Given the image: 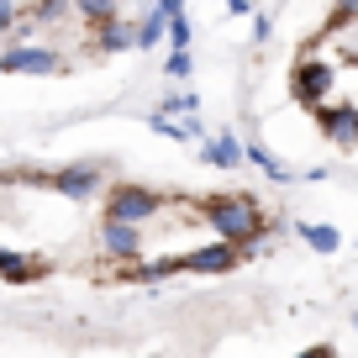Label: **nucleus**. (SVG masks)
<instances>
[{
    "label": "nucleus",
    "instance_id": "nucleus-7",
    "mask_svg": "<svg viewBox=\"0 0 358 358\" xmlns=\"http://www.w3.org/2000/svg\"><path fill=\"white\" fill-rule=\"evenodd\" d=\"M237 258H243V248L222 237V243H201L195 253H185V258H179V268H190V274H227Z\"/></svg>",
    "mask_w": 358,
    "mask_h": 358
},
{
    "label": "nucleus",
    "instance_id": "nucleus-10",
    "mask_svg": "<svg viewBox=\"0 0 358 358\" xmlns=\"http://www.w3.org/2000/svg\"><path fill=\"white\" fill-rule=\"evenodd\" d=\"M206 164H211V169H237V164H243V143H237L232 132L206 137Z\"/></svg>",
    "mask_w": 358,
    "mask_h": 358
},
{
    "label": "nucleus",
    "instance_id": "nucleus-23",
    "mask_svg": "<svg viewBox=\"0 0 358 358\" xmlns=\"http://www.w3.org/2000/svg\"><path fill=\"white\" fill-rule=\"evenodd\" d=\"M268 32H274V16H264V11H258V16H253V37H258V43H264Z\"/></svg>",
    "mask_w": 358,
    "mask_h": 358
},
{
    "label": "nucleus",
    "instance_id": "nucleus-24",
    "mask_svg": "<svg viewBox=\"0 0 358 358\" xmlns=\"http://www.w3.org/2000/svg\"><path fill=\"white\" fill-rule=\"evenodd\" d=\"M227 11H237V16H248V11H253V0H227Z\"/></svg>",
    "mask_w": 358,
    "mask_h": 358
},
{
    "label": "nucleus",
    "instance_id": "nucleus-13",
    "mask_svg": "<svg viewBox=\"0 0 358 358\" xmlns=\"http://www.w3.org/2000/svg\"><path fill=\"white\" fill-rule=\"evenodd\" d=\"M95 43H101V53H127V48H132V27H127L122 16H111V22L95 27Z\"/></svg>",
    "mask_w": 358,
    "mask_h": 358
},
{
    "label": "nucleus",
    "instance_id": "nucleus-3",
    "mask_svg": "<svg viewBox=\"0 0 358 358\" xmlns=\"http://www.w3.org/2000/svg\"><path fill=\"white\" fill-rule=\"evenodd\" d=\"M164 211V195L148 190V185H111L106 190V216H116V222H153V216Z\"/></svg>",
    "mask_w": 358,
    "mask_h": 358
},
{
    "label": "nucleus",
    "instance_id": "nucleus-11",
    "mask_svg": "<svg viewBox=\"0 0 358 358\" xmlns=\"http://www.w3.org/2000/svg\"><path fill=\"white\" fill-rule=\"evenodd\" d=\"M164 27H169V11H164V6H153V11L132 27V48H158V43H164Z\"/></svg>",
    "mask_w": 358,
    "mask_h": 358
},
{
    "label": "nucleus",
    "instance_id": "nucleus-18",
    "mask_svg": "<svg viewBox=\"0 0 358 358\" xmlns=\"http://www.w3.org/2000/svg\"><path fill=\"white\" fill-rule=\"evenodd\" d=\"M164 37H169V48H190V16H185V6L179 11H169V27H164Z\"/></svg>",
    "mask_w": 358,
    "mask_h": 358
},
{
    "label": "nucleus",
    "instance_id": "nucleus-14",
    "mask_svg": "<svg viewBox=\"0 0 358 358\" xmlns=\"http://www.w3.org/2000/svg\"><path fill=\"white\" fill-rule=\"evenodd\" d=\"M243 158H248V164H258V169H264L268 179H274V185H290V179H295V174H290V169H285V164H280L274 153H268L264 143H248V148H243Z\"/></svg>",
    "mask_w": 358,
    "mask_h": 358
},
{
    "label": "nucleus",
    "instance_id": "nucleus-22",
    "mask_svg": "<svg viewBox=\"0 0 358 358\" xmlns=\"http://www.w3.org/2000/svg\"><path fill=\"white\" fill-rule=\"evenodd\" d=\"M16 27V0H0V37Z\"/></svg>",
    "mask_w": 358,
    "mask_h": 358
},
{
    "label": "nucleus",
    "instance_id": "nucleus-8",
    "mask_svg": "<svg viewBox=\"0 0 358 358\" xmlns=\"http://www.w3.org/2000/svg\"><path fill=\"white\" fill-rule=\"evenodd\" d=\"M58 64L64 58L53 53V48H6L0 53V74H58Z\"/></svg>",
    "mask_w": 358,
    "mask_h": 358
},
{
    "label": "nucleus",
    "instance_id": "nucleus-25",
    "mask_svg": "<svg viewBox=\"0 0 358 358\" xmlns=\"http://www.w3.org/2000/svg\"><path fill=\"white\" fill-rule=\"evenodd\" d=\"M353 327H358V316H353Z\"/></svg>",
    "mask_w": 358,
    "mask_h": 358
},
{
    "label": "nucleus",
    "instance_id": "nucleus-16",
    "mask_svg": "<svg viewBox=\"0 0 358 358\" xmlns=\"http://www.w3.org/2000/svg\"><path fill=\"white\" fill-rule=\"evenodd\" d=\"M74 16H85L90 27H101L111 16H122V0H74Z\"/></svg>",
    "mask_w": 358,
    "mask_h": 358
},
{
    "label": "nucleus",
    "instance_id": "nucleus-6",
    "mask_svg": "<svg viewBox=\"0 0 358 358\" xmlns=\"http://www.w3.org/2000/svg\"><path fill=\"white\" fill-rule=\"evenodd\" d=\"M101 253L111 258V264H132V258H143V227L106 216V227H101Z\"/></svg>",
    "mask_w": 358,
    "mask_h": 358
},
{
    "label": "nucleus",
    "instance_id": "nucleus-1",
    "mask_svg": "<svg viewBox=\"0 0 358 358\" xmlns=\"http://www.w3.org/2000/svg\"><path fill=\"white\" fill-rule=\"evenodd\" d=\"M201 222L211 227L216 237L237 243L243 253H253L258 237L268 232V211L253 201V195H211V201H201Z\"/></svg>",
    "mask_w": 358,
    "mask_h": 358
},
{
    "label": "nucleus",
    "instance_id": "nucleus-9",
    "mask_svg": "<svg viewBox=\"0 0 358 358\" xmlns=\"http://www.w3.org/2000/svg\"><path fill=\"white\" fill-rule=\"evenodd\" d=\"M43 268H48V264H43L37 253H16V248H0V280H6V285H32Z\"/></svg>",
    "mask_w": 358,
    "mask_h": 358
},
{
    "label": "nucleus",
    "instance_id": "nucleus-19",
    "mask_svg": "<svg viewBox=\"0 0 358 358\" xmlns=\"http://www.w3.org/2000/svg\"><path fill=\"white\" fill-rule=\"evenodd\" d=\"M148 127H153L158 137H174V143L190 137V132H185V122H169V111H153V116H148Z\"/></svg>",
    "mask_w": 358,
    "mask_h": 358
},
{
    "label": "nucleus",
    "instance_id": "nucleus-17",
    "mask_svg": "<svg viewBox=\"0 0 358 358\" xmlns=\"http://www.w3.org/2000/svg\"><path fill=\"white\" fill-rule=\"evenodd\" d=\"M27 16H32L37 27H43V22H64V16H74V0H32V11H27Z\"/></svg>",
    "mask_w": 358,
    "mask_h": 358
},
{
    "label": "nucleus",
    "instance_id": "nucleus-20",
    "mask_svg": "<svg viewBox=\"0 0 358 358\" xmlns=\"http://www.w3.org/2000/svg\"><path fill=\"white\" fill-rule=\"evenodd\" d=\"M169 79H190V48H169Z\"/></svg>",
    "mask_w": 358,
    "mask_h": 358
},
{
    "label": "nucleus",
    "instance_id": "nucleus-21",
    "mask_svg": "<svg viewBox=\"0 0 358 358\" xmlns=\"http://www.w3.org/2000/svg\"><path fill=\"white\" fill-rule=\"evenodd\" d=\"M332 22H358V0H332Z\"/></svg>",
    "mask_w": 358,
    "mask_h": 358
},
{
    "label": "nucleus",
    "instance_id": "nucleus-12",
    "mask_svg": "<svg viewBox=\"0 0 358 358\" xmlns=\"http://www.w3.org/2000/svg\"><path fill=\"white\" fill-rule=\"evenodd\" d=\"M127 274H132V285H153V280H169V274H179V258H148V264H122Z\"/></svg>",
    "mask_w": 358,
    "mask_h": 358
},
{
    "label": "nucleus",
    "instance_id": "nucleus-5",
    "mask_svg": "<svg viewBox=\"0 0 358 358\" xmlns=\"http://www.w3.org/2000/svg\"><path fill=\"white\" fill-rule=\"evenodd\" d=\"M316 127H322V137H327V143H332V148H358V106L353 101H343V106H316Z\"/></svg>",
    "mask_w": 358,
    "mask_h": 358
},
{
    "label": "nucleus",
    "instance_id": "nucleus-15",
    "mask_svg": "<svg viewBox=\"0 0 358 358\" xmlns=\"http://www.w3.org/2000/svg\"><path fill=\"white\" fill-rule=\"evenodd\" d=\"M295 232H301V243H311L316 253H337V248H343V232H337V227H322V222H301Z\"/></svg>",
    "mask_w": 358,
    "mask_h": 358
},
{
    "label": "nucleus",
    "instance_id": "nucleus-4",
    "mask_svg": "<svg viewBox=\"0 0 358 358\" xmlns=\"http://www.w3.org/2000/svg\"><path fill=\"white\" fill-rule=\"evenodd\" d=\"M48 185H53L64 201H95V195L106 190V174H101V164L79 158V164H69V169H58V174H48Z\"/></svg>",
    "mask_w": 358,
    "mask_h": 358
},
{
    "label": "nucleus",
    "instance_id": "nucleus-2",
    "mask_svg": "<svg viewBox=\"0 0 358 358\" xmlns=\"http://www.w3.org/2000/svg\"><path fill=\"white\" fill-rule=\"evenodd\" d=\"M332 90H337V69L322 64V58H295L290 69V95L306 106V111H316L322 101H332Z\"/></svg>",
    "mask_w": 358,
    "mask_h": 358
}]
</instances>
